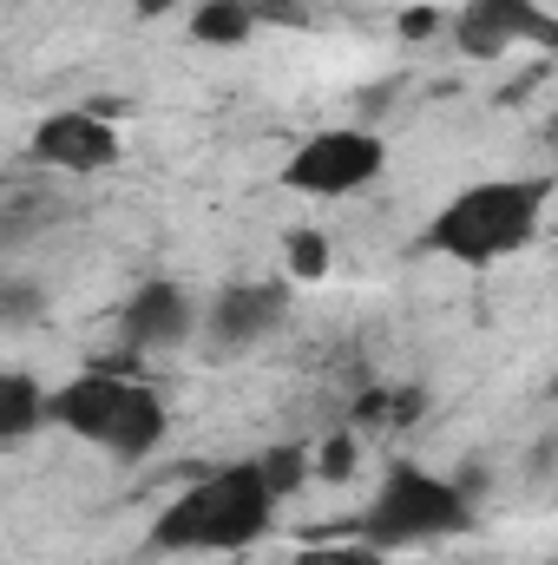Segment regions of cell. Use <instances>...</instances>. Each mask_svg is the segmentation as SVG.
I'll use <instances>...</instances> for the list:
<instances>
[{
    "mask_svg": "<svg viewBox=\"0 0 558 565\" xmlns=\"http://www.w3.org/2000/svg\"><path fill=\"white\" fill-rule=\"evenodd\" d=\"M382 171H388V145H382V132H368V126H329V132H315V139H302L296 151H289L282 184H289L296 198L335 204V198L368 191Z\"/></svg>",
    "mask_w": 558,
    "mask_h": 565,
    "instance_id": "cell-5",
    "label": "cell"
},
{
    "mask_svg": "<svg viewBox=\"0 0 558 565\" xmlns=\"http://www.w3.org/2000/svg\"><path fill=\"white\" fill-rule=\"evenodd\" d=\"M473 526V493L420 460H395L375 493L362 500V520H355V540H368L375 553H408V546H440V540H460Z\"/></svg>",
    "mask_w": 558,
    "mask_h": 565,
    "instance_id": "cell-4",
    "label": "cell"
},
{
    "mask_svg": "<svg viewBox=\"0 0 558 565\" xmlns=\"http://www.w3.org/2000/svg\"><path fill=\"white\" fill-rule=\"evenodd\" d=\"M289 565H388V553H375L368 540H348V546H309Z\"/></svg>",
    "mask_w": 558,
    "mask_h": 565,
    "instance_id": "cell-13",
    "label": "cell"
},
{
    "mask_svg": "<svg viewBox=\"0 0 558 565\" xmlns=\"http://www.w3.org/2000/svg\"><path fill=\"white\" fill-rule=\"evenodd\" d=\"M257 0H204L197 13H191V40H204V46H244L250 33H257Z\"/></svg>",
    "mask_w": 558,
    "mask_h": 565,
    "instance_id": "cell-11",
    "label": "cell"
},
{
    "mask_svg": "<svg viewBox=\"0 0 558 565\" xmlns=\"http://www.w3.org/2000/svg\"><path fill=\"white\" fill-rule=\"evenodd\" d=\"M552 26L558 20L539 0H466L453 40H460V53H473V60H500V53H513V46H526V40L546 46Z\"/></svg>",
    "mask_w": 558,
    "mask_h": 565,
    "instance_id": "cell-9",
    "label": "cell"
},
{
    "mask_svg": "<svg viewBox=\"0 0 558 565\" xmlns=\"http://www.w3.org/2000/svg\"><path fill=\"white\" fill-rule=\"evenodd\" d=\"M315 473V454L302 447H264L244 454L204 480H191L158 520H151V553L171 559H217V553H244L257 546L282 520V507L302 493V480Z\"/></svg>",
    "mask_w": 558,
    "mask_h": 565,
    "instance_id": "cell-1",
    "label": "cell"
},
{
    "mask_svg": "<svg viewBox=\"0 0 558 565\" xmlns=\"http://www.w3.org/2000/svg\"><path fill=\"white\" fill-rule=\"evenodd\" d=\"M289 302H296V277H244L224 282L211 302H204V342L217 355H244L257 349L264 335H277L289 322Z\"/></svg>",
    "mask_w": 558,
    "mask_h": 565,
    "instance_id": "cell-6",
    "label": "cell"
},
{
    "mask_svg": "<svg viewBox=\"0 0 558 565\" xmlns=\"http://www.w3.org/2000/svg\"><path fill=\"white\" fill-rule=\"evenodd\" d=\"M322 270H329V237H322V231H296V237H289V277L315 282Z\"/></svg>",
    "mask_w": 558,
    "mask_h": 565,
    "instance_id": "cell-12",
    "label": "cell"
},
{
    "mask_svg": "<svg viewBox=\"0 0 558 565\" xmlns=\"http://www.w3.org/2000/svg\"><path fill=\"white\" fill-rule=\"evenodd\" d=\"M348 467H355V440H348V434H342L329 454H315V473H348Z\"/></svg>",
    "mask_w": 558,
    "mask_h": 565,
    "instance_id": "cell-14",
    "label": "cell"
},
{
    "mask_svg": "<svg viewBox=\"0 0 558 565\" xmlns=\"http://www.w3.org/2000/svg\"><path fill=\"white\" fill-rule=\"evenodd\" d=\"M158 7H171V0H139V13H158Z\"/></svg>",
    "mask_w": 558,
    "mask_h": 565,
    "instance_id": "cell-15",
    "label": "cell"
},
{
    "mask_svg": "<svg viewBox=\"0 0 558 565\" xmlns=\"http://www.w3.org/2000/svg\"><path fill=\"white\" fill-rule=\"evenodd\" d=\"M119 335L132 355H158V349H184L197 335V296L171 277H151L132 289L126 316H119Z\"/></svg>",
    "mask_w": 558,
    "mask_h": 565,
    "instance_id": "cell-8",
    "label": "cell"
},
{
    "mask_svg": "<svg viewBox=\"0 0 558 565\" xmlns=\"http://www.w3.org/2000/svg\"><path fill=\"white\" fill-rule=\"evenodd\" d=\"M53 427L60 434H73V440H86V447H99L106 460H151L158 454V440L171 434V408H164V395L139 382V375H126V369H79V375H66L60 388H53Z\"/></svg>",
    "mask_w": 558,
    "mask_h": 565,
    "instance_id": "cell-3",
    "label": "cell"
},
{
    "mask_svg": "<svg viewBox=\"0 0 558 565\" xmlns=\"http://www.w3.org/2000/svg\"><path fill=\"white\" fill-rule=\"evenodd\" d=\"M119 126L106 113H86V106H60L33 126V158L46 171H66V178H93V171H112L119 164Z\"/></svg>",
    "mask_w": 558,
    "mask_h": 565,
    "instance_id": "cell-7",
    "label": "cell"
},
{
    "mask_svg": "<svg viewBox=\"0 0 558 565\" xmlns=\"http://www.w3.org/2000/svg\"><path fill=\"white\" fill-rule=\"evenodd\" d=\"M546 211H552V178H480L427 217L420 250L466 264V270H486V264L519 257L546 231Z\"/></svg>",
    "mask_w": 558,
    "mask_h": 565,
    "instance_id": "cell-2",
    "label": "cell"
},
{
    "mask_svg": "<svg viewBox=\"0 0 558 565\" xmlns=\"http://www.w3.org/2000/svg\"><path fill=\"white\" fill-rule=\"evenodd\" d=\"M46 408H53V388H40L33 375L13 369V375L0 382V440H7V447H26L40 427H53Z\"/></svg>",
    "mask_w": 558,
    "mask_h": 565,
    "instance_id": "cell-10",
    "label": "cell"
}]
</instances>
